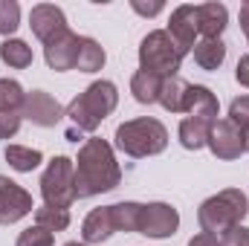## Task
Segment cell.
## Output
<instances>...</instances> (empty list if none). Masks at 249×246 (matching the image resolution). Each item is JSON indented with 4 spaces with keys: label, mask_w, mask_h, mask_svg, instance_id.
I'll list each match as a JSON object with an SVG mask.
<instances>
[{
    "label": "cell",
    "mask_w": 249,
    "mask_h": 246,
    "mask_svg": "<svg viewBox=\"0 0 249 246\" xmlns=\"http://www.w3.org/2000/svg\"><path fill=\"white\" fill-rule=\"evenodd\" d=\"M29 26H32V35L38 38V41H44V44H50V41H55L58 35H64L70 26H67V15H64L58 6H53V3H38V6H32V12H29Z\"/></svg>",
    "instance_id": "11"
},
{
    "label": "cell",
    "mask_w": 249,
    "mask_h": 246,
    "mask_svg": "<svg viewBox=\"0 0 249 246\" xmlns=\"http://www.w3.org/2000/svg\"><path fill=\"white\" fill-rule=\"evenodd\" d=\"M113 232H116V223H113V209H110V206L93 209V211L84 217V223H81V241L87 246L110 241Z\"/></svg>",
    "instance_id": "15"
},
{
    "label": "cell",
    "mask_w": 249,
    "mask_h": 246,
    "mask_svg": "<svg viewBox=\"0 0 249 246\" xmlns=\"http://www.w3.org/2000/svg\"><path fill=\"white\" fill-rule=\"evenodd\" d=\"M183 53L174 47L165 29H154L142 38L139 44V70L157 75V78H171L180 72Z\"/></svg>",
    "instance_id": "5"
},
{
    "label": "cell",
    "mask_w": 249,
    "mask_h": 246,
    "mask_svg": "<svg viewBox=\"0 0 249 246\" xmlns=\"http://www.w3.org/2000/svg\"><path fill=\"white\" fill-rule=\"evenodd\" d=\"M32 209H35V203L26 188H20L9 177H0V223L3 226L23 220L26 214H32Z\"/></svg>",
    "instance_id": "9"
},
{
    "label": "cell",
    "mask_w": 249,
    "mask_h": 246,
    "mask_svg": "<svg viewBox=\"0 0 249 246\" xmlns=\"http://www.w3.org/2000/svg\"><path fill=\"white\" fill-rule=\"evenodd\" d=\"M229 122L235 124V127H241L249 136V96H238L229 105Z\"/></svg>",
    "instance_id": "29"
},
{
    "label": "cell",
    "mask_w": 249,
    "mask_h": 246,
    "mask_svg": "<svg viewBox=\"0 0 249 246\" xmlns=\"http://www.w3.org/2000/svg\"><path fill=\"white\" fill-rule=\"evenodd\" d=\"M41 197L44 206L70 209L75 197V162L70 157H53L47 162V171L41 174Z\"/></svg>",
    "instance_id": "6"
},
{
    "label": "cell",
    "mask_w": 249,
    "mask_h": 246,
    "mask_svg": "<svg viewBox=\"0 0 249 246\" xmlns=\"http://www.w3.org/2000/svg\"><path fill=\"white\" fill-rule=\"evenodd\" d=\"M209 130H212V124L209 122L186 116V119L180 122V145H183L186 151H200V148H206V142H209Z\"/></svg>",
    "instance_id": "20"
},
{
    "label": "cell",
    "mask_w": 249,
    "mask_h": 246,
    "mask_svg": "<svg viewBox=\"0 0 249 246\" xmlns=\"http://www.w3.org/2000/svg\"><path fill=\"white\" fill-rule=\"evenodd\" d=\"M160 90H162V78L145 72V70H136L133 78H130V93L139 105H154L160 102Z\"/></svg>",
    "instance_id": "19"
},
{
    "label": "cell",
    "mask_w": 249,
    "mask_h": 246,
    "mask_svg": "<svg viewBox=\"0 0 249 246\" xmlns=\"http://www.w3.org/2000/svg\"><path fill=\"white\" fill-rule=\"evenodd\" d=\"M241 26H244V32H249V0L241 6Z\"/></svg>",
    "instance_id": "35"
},
{
    "label": "cell",
    "mask_w": 249,
    "mask_h": 246,
    "mask_svg": "<svg viewBox=\"0 0 249 246\" xmlns=\"http://www.w3.org/2000/svg\"><path fill=\"white\" fill-rule=\"evenodd\" d=\"M183 113H188L191 119H203V122L214 124L217 116H220L217 96L209 87H203V84H188L186 102H183Z\"/></svg>",
    "instance_id": "14"
},
{
    "label": "cell",
    "mask_w": 249,
    "mask_h": 246,
    "mask_svg": "<svg viewBox=\"0 0 249 246\" xmlns=\"http://www.w3.org/2000/svg\"><path fill=\"white\" fill-rule=\"evenodd\" d=\"M110 209H113V223H116V232H139L145 203L124 200V203H116V206H110Z\"/></svg>",
    "instance_id": "24"
},
{
    "label": "cell",
    "mask_w": 249,
    "mask_h": 246,
    "mask_svg": "<svg viewBox=\"0 0 249 246\" xmlns=\"http://www.w3.org/2000/svg\"><path fill=\"white\" fill-rule=\"evenodd\" d=\"M186 90L188 81H183L180 75L162 78V90H160V105L168 113H183V102H186Z\"/></svg>",
    "instance_id": "23"
},
{
    "label": "cell",
    "mask_w": 249,
    "mask_h": 246,
    "mask_svg": "<svg viewBox=\"0 0 249 246\" xmlns=\"http://www.w3.org/2000/svg\"><path fill=\"white\" fill-rule=\"evenodd\" d=\"M247 151H249V148H247Z\"/></svg>",
    "instance_id": "38"
},
{
    "label": "cell",
    "mask_w": 249,
    "mask_h": 246,
    "mask_svg": "<svg viewBox=\"0 0 249 246\" xmlns=\"http://www.w3.org/2000/svg\"><path fill=\"white\" fill-rule=\"evenodd\" d=\"M165 32H168V38L174 41V47L186 58L188 53L194 50V44H197V6H191V3L177 6L171 12V20H168Z\"/></svg>",
    "instance_id": "10"
},
{
    "label": "cell",
    "mask_w": 249,
    "mask_h": 246,
    "mask_svg": "<svg viewBox=\"0 0 249 246\" xmlns=\"http://www.w3.org/2000/svg\"><path fill=\"white\" fill-rule=\"evenodd\" d=\"M64 246H87V244H78V241H70V244H64Z\"/></svg>",
    "instance_id": "36"
},
{
    "label": "cell",
    "mask_w": 249,
    "mask_h": 246,
    "mask_svg": "<svg viewBox=\"0 0 249 246\" xmlns=\"http://www.w3.org/2000/svg\"><path fill=\"white\" fill-rule=\"evenodd\" d=\"M72 162H75V197L78 200L113 191L122 183V168L116 162L113 145L99 136L84 139V145L78 148V157Z\"/></svg>",
    "instance_id": "1"
},
{
    "label": "cell",
    "mask_w": 249,
    "mask_h": 246,
    "mask_svg": "<svg viewBox=\"0 0 249 246\" xmlns=\"http://www.w3.org/2000/svg\"><path fill=\"white\" fill-rule=\"evenodd\" d=\"M23 119H29L38 127H55L64 119V110L47 90H32L26 93V102H23Z\"/></svg>",
    "instance_id": "12"
},
{
    "label": "cell",
    "mask_w": 249,
    "mask_h": 246,
    "mask_svg": "<svg viewBox=\"0 0 249 246\" xmlns=\"http://www.w3.org/2000/svg\"><path fill=\"white\" fill-rule=\"evenodd\" d=\"M23 102H26V90L15 78H0V110L23 113Z\"/></svg>",
    "instance_id": "26"
},
{
    "label": "cell",
    "mask_w": 249,
    "mask_h": 246,
    "mask_svg": "<svg viewBox=\"0 0 249 246\" xmlns=\"http://www.w3.org/2000/svg\"><path fill=\"white\" fill-rule=\"evenodd\" d=\"M188 246H220V238H214V235H209V232H200V235H194Z\"/></svg>",
    "instance_id": "34"
},
{
    "label": "cell",
    "mask_w": 249,
    "mask_h": 246,
    "mask_svg": "<svg viewBox=\"0 0 249 246\" xmlns=\"http://www.w3.org/2000/svg\"><path fill=\"white\" fill-rule=\"evenodd\" d=\"M220 246H249V229L241 226H232L226 235H220Z\"/></svg>",
    "instance_id": "31"
},
{
    "label": "cell",
    "mask_w": 249,
    "mask_h": 246,
    "mask_svg": "<svg viewBox=\"0 0 249 246\" xmlns=\"http://www.w3.org/2000/svg\"><path fill=\"white\" fill-rule=\"evenodd\" d=\"M194 64L200 67V70H217L220 64L226 61V44L220 41V38H203V41H197L194 44Z\"/></svg>",
    "instance_id": "17"
},
{
    "label": "cell",
    "mask_w": 249,
    "mask_h": 246,
    "mask_svg": "<svg viewBox=\"0 0 249 246\" xmlns=\"http://www.w3.org/2000/svg\"><path fill=\"white\" fill-rule=\"evenodd\" d=\"M116 105H119V90H116V84L102 78V81H93L84 93H78V96L67 105L64 116L72 122V130H78V133H93L99 124L116 110Z\"/></svg>",
    "instance_id": "2"
},
{
    "label": "cell",
    "mask_w": 249,
    "mask_h": 246,
    "mask_svg": "<svg viewBox=\"0 0 249 246\" xmlns=\"http://www.w3.org/2000/svg\"><path fill=\"white\" fill-rule=\"evenodd\" d=\"M15 246H55V235L44 226H29L18 235V244Z\"/></svg>",
    "instance_id": "28"
},
{
    "label": "cell",
    "mask_w": 249,
    "mask_h": 246,
    "mask_svg": "<svg viewBox=\"0 0 249 246\" xmlns=\"http://www.w3.org/2000/svg\"><path fill=\"white\" fill-rule=\"evenodd\" d=\"M35 226H44L50 229L53 235L64 232L70 226V209H55V206H41L35 209Z\"/></svg>",
    "instance_id": "25"
},
{
    "label": "cell",
    "mask_w": 249,
    "mask_h": 246,
    "mask_svg": "<svg viewBox=\"0 0 249 246\" xmlns=\"http://www.w3.org/2000/svg\"><path fill=\"white\" fill-rule=\"evenodd\" d=\"M247 41H249V32H247Z\"/></svg>",
    "instance_id": "37"
},
{
    "label": "cell",
    "mask_w": 249,
    "mask_h": 246,
    "mask_svg": "<svg viewBox=\"0 0 249 246\" xmlns=\"http://www.w3.org/2000/svg\"><path fill=\"white\" fill-rule=\"evenodd\" d=\"M130 9H133L136 15H142V18H157L165 6H162L160 0H154V3H145V0H130Z\"/></svg>",
    "instance_id": "32"
},
{
    "label": "cell",
    "mask_w": 249,
    "mask_h": 246,
    "mask_svg": "<svg viewBox=\"0 0 249 246\" xmlns=\"http://www.w3.org/2000/svg\"><path fill=\"white\" fill-rule=\"evenodd\" d=\"M32 47L26 44V41H20V38H6L3 44H0V61L9 64L12 70H26L29 64H32Z\"/></svg>",
    "instance_id": "21"
},
{
    "label": "cell",
    "mask_w": 249,
    "mask_h": 246,
    "mask_svg": "<svg viewBox=\"0 0 249 246\" xmlns=\"http://www.w3.org/2000/svg\"><path fill=\"white\" fill-rule=\"evenodd\" d=\"M177 229H180V211L171 203H145L139 235L154 238V241H165Z\"/></svg>",
    "instance_id": "8"
},
{
    "label": "cell",
    "mask_w": 249,
    "mask_h": 246,
    "mask_svg": "<svg viewBox=\"0 0 249 246\" xmlns=\"http://www.w3.org/2000/svg\"><path fill=\"white\" fill-rule=\"evenodd\" d=\"M105 61H107V55H105L102 44H99L96 38L81 35V38H78V58H75V70H78V72H99V70L105 67Z\"/></svg>",
    "instance_id": "18"
},
{
    "label": "cell",
    "mask_w": 249,
    "mask_h": 246,
    "mask_svg": "<svg viewBox=\"0 0 249 246\" xmlns=\"http://www.w3.org/2000/svg\"><path fill=\"white\" fill-rule=\"evenodd\" d=\"M20 26V6L18 0H0V35H12Z\"/></svg>",
    "instance_id": "27"
},
{
    "label": "cell",
    "mask_w": 249,
    "mask_h": 246,
    "mask_svg": "<svg viewBox=\"0 0 249 246\" xmlns=\"http://www.w3.org/2000/svg\"><path fill=\"white\" fill-rule=\"evenodd\" d=\"M226 23H229V9L223 3H200L197 6V35L220 38Z\"/></svg>",
    "instance_id": "16"
},
{
    "label": "cell",
    "mask_w": 249,
    "mask_h": 246,
    "mask_svg": "<svg viewBox=\"0 0 249 246\" xmlns=\"http://www.w3.org/2000/svg\"><path fill=\"white\" fill-rule=\"evenodd\" d=\"M206 148H209L217 159H226V162H229V159H241L249 148V136L241 127H235L229 119H217V122L212 124V130H209Z\"/></svg>",
    "instance_id": "7"
},
{
    "label": "cell",
    "mask_w": 249,
    "mask_h": 246,
    "mask_svg": "<svg viewBox=\"0 0 249 246\" xmlns=\"http://www.w3.org/2000/svg\"><path fill=\"white\" fill-rule=\"evenodd\" d=\"M78 38L75 32H64L55 41L44 44V58H47V67L55 70V72H67V70H75V58H78Z\"/></svg>",
    "instance_id": "13"
},
{
    "label": "cell",
    "mask_w": 249,
    "mask_h": 246,
    "mask_svg": "<svg viewBox=\"0 0 249 246\" xmlns=\"http://www.w3.org/2000/svg\"><path fill=\"white\" fill-rule=\"evenodd\" d=\"M165 145H168V130L160 119L142 116V119H130L116 127V148L133 159L157 157L165 151Z\"/></svg>",
    "instance_id": "4"
},
{
    "label": "cell",
    "mask_w": 249,
    "mask_h": 246,
    "mask_svg": "<svg viewBox=\"0 0 249 246\" xmlns=\"http://www.w3.org/2000/svg\"><path fill=\"white\" fill-rule=\"evenodd\" d=\"M235 78H238V84L249 87V55H244V58L238 61V67H235Z\"/></svg>",
    "instance_id": "33"
},
{
    "label": "cell",
    "mask_w": 249,
    "mask_h": 246,
    "mask_svg": "<svg viewBox=\"0 0 249 246\" xmlns=\"http://www.w3.org/2000/svg\"><path fill=\"white\" fill-rule=\"evenodd\" d=\"M23 122V113H15V110H0V139H12Z\"/></svg>",
    "instance_id": "30"
},
{
    "label": "cell",
    "mask_w": 249,
    "mask_h": 246,
    "mask_svg": "<svg viewBox=\"0 0 249 246\" xmlns=\"http://www.w3.org/2000/svg\"><path fill=\"white\" fill-rule=\"evenodd\" d=\"M6 162L15 171L29 174V171H35L44 162V154L38 148H26V145H6Z\"/></svg>",
    "instance_id": "22"
},
{
    "label": "cell",
    "mask_w": 249,
    "mask_h": 246,
    "mask_svg": "<svg viewBox=\"0 0 249 246\" xmlns=\"http://www.w3.org/2000/svg\"><path fill=\"white\" fill-rule=\"evenodd\" d=\"M249 214V200L241 188H223L220 194L203 200L200 211H197V223L203 232L220 238L226 235L232 226H241L244 217Z\"/></svg>",
    "instance_id": "3"
}]
</instances>
